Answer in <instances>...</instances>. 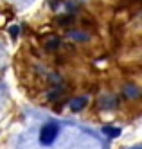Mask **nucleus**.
Here are the masks:
<instances>
[{
  "instance_id": "obj_1",
  "label": "nucleus",
  "mask_w": 142,
  "mask_h": 149,
  "mask_svg": "<svg viewBox=\"0 0 142 149\" xmlns=\"http://www.w3.org/2000/svg\"><path fill=\"white\" fill-rule=\"evenodd\" d=\"M58 131H59V127L56 124H45L41 127V131H40V142L43 146H50L54 140H56Z\"/></svg>"
},
{
  "instance_id": "obj_2",
  "label": "nucleus",
  "mask_w": 142,
  "mask_h": 149,
  "mask_svg": "<svg viewBox=\"0 0 142 149\" xmlns=\"http://www.w3.org/2000/svg\"><path fill=\"white\" fill-rule=\"evenodd\" d=\"M86 106V97H74L70 101V110L72 111H81Z\"/></svg>"
},
{
  "instance_id": "obj_3",
  "label": "nucleus",
  "mask_w": 142,
  "mask_h": 149,
  "mask_svg": "<svg viewBox=\"0 0 142 149\" xmlns=\"http://www.w3.org/2000/svg\"><path fill=\"white\" fill-rule=\"evenodd\" d=\"M103 133L113 138V136H119V135H121V130H117V127H110V126H106V127H103Z\"/></svg>"
},
{
  "instance_id": "obj_4",
  "label": "nucleus",
  "mask_w": 142,
  "mask_h": 149,
  "mask_svg": "<svg viewBox=\"0 0 142 149\" xmlns=\"http://www.w3.org/2000/svg\"><path fill=\"white\" fill-rule=\"evenodd\" d=\"M58 45H59V40H58V36H56V38L52 36L50 40H47V43H45V47H47L49 50H54V49H56Z\"/></svg>"
},
{
  "instance_id": "obj_5",
  "label": "nucleus",
  "mask_w": 142,
  "mask_h": 149,
  "mask_svg": "<svg viewBox=\"0 0 142 149\" xmlns=\"http://www.w3.org/2000/svg\"><path fill=\"white\" fill-rule=\"evenodd\" d=\"M70 22H72L70 16H59V18H58V24H59V25H69Z\"/></svg>"
},
{
  "instance_id": "obj_6",
  "label": "nucleus",
  "mask_w": 142,
  "mask_h": 149,
  "mask_svg": "<svg viewBox=\"0 0 142 149\" xmlns=\"http://www.w3.org/2000/svg\"><path fill=\"white\" fill-rule=\"evenodd\" d=\"M16 34H18V29H16V27L11 29V36H16Z\"/></svg>"
}]
</instances>
